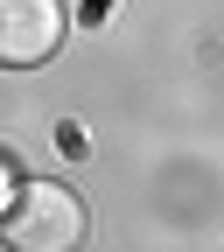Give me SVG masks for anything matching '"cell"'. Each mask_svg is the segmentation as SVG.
Listing matches in <instances>:
<instances>
[{
  "instance_id": "cell-1",
  "label": "cell",
  "mask_w": 224,
  "mask_h": 252,
  "mask_svg": "<svg viewBox=\"0 0 224 252\" xmlns=\"http://www.w3.org/2000/svg\"><path fill=\"white\" fill-rule=\"evenodd\" d=\"M7 252H77L84 245V203L63 182H21L14 203L0 210Z\"/></svg>"
},
{
  "instance_id": "cell-3",
  "label": "cell",
  "mask_w": 224,
  "mask_h": 252,
  "mask_svg": "<svg viewBox=\"0 0 224 252\" xmlns=\"http://www.w3.org/2000/svg\"><path fill=\"white\" fill-rule=\"evenodd\" d=\"M105 14H112V0H84V28H98Z\"/></svg>"
},
{
  "instance_id": "cell-4",
  "label": "cell",
  "mask_w": 224,
  "mask_h": 252,
  "mask_svg": "<svg viewBox=\"0 0 224 252\" xmlns=\"http://www.w3.org/2000/svg\"><path fill=\"white\" fill-rule=\"evenodd\" d=\"M14 203V175H7V161H0V210Z\"/></svg>"
},
{
  "instance_id": "cell-2",
  "label": "cell",
  "mask_w": 224,
  "mask_h": 252,
  "mask_svg": "<svg viewBox=\"0 0 224 252\" xmlns=\"http://www.w3.org/2000/svg\"><path fill=\"white\" fill-rule=\"evenodd\" d=\"M70 35L63 0H0V70H35Z\"/></svg>"
}]
</instances>
